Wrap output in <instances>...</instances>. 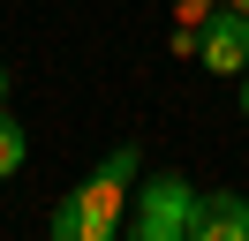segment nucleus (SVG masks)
<instances>
[{
  "mask_svg": "<svg viewBox=\"0 0 249 241\" xmlns=\"http://www.w3.org/2000/svg\"><path fill=\"white\" fill-rule=\"evenodd\" d=\"M189 241H249V196H234V189H196Z\"/></svg>",
  "mask_w": 249,
  "mask_h": 241,
  "instance_id": "7ed1b4c3",
  "label": "nucleus"
},
{
  "mask_svg": "<svg viewBox=\"0 0 249 241\" xmlns=\"http://www.w3.org/2000/svg\"><path fill=\"white\" fill-rule=\"evenodd\" d=\"M128 181H136V151L121 143V151H106V166H98L61 211H53V241H113V234H121Z\"/></svg>",
  "mask_w": 249,
  "mask_h": 241,
  "instance_id": "f257e3e1",
  "label": "nucleus"
},
{
  "mask_svg": "<svg viewBox=\"0 0 249 241\" xmlns=\"http://www.w3.org/2000/svg\"><path fill=\"white\" fill-rule=\"evenodd\" d=\"M0 98H8V68H0Z\"/></svg>",
  "mask_w": 249,
  "mask_h": 241,
  "instance_id": "1a4fd4ad",
  "label": "nucleus"
},
{
  "mask_svg": "<svg viewBox=\"0 0 249 241\" xmlns=\"http://www.w3.org/2000/svg\"><path fill=\"white\" fill-rule=\"evenodd\" d=\"M23 151H31V143H23V128H16V113H8V98H0V181H8V173H16V166H23Z\"/></svg>",
  "mask_w": 249,
  "mask_h": 241,
  "instance_id": "39448f33",
  "label": "nucleus"
},
{
  "mask_svg": "<svg viewBox=\"0 0 249 241\" xmlns=\"http://www.w3.org/2000/svg\"><path fill=\"white\" fill-rule=\"evenodd\" d=\"M242 120H249V68H242Z\"/></svg>",
  "mask_w": 249,
  "mask_h": 241,
  "instance_id": "0eeeda50",
  "label": "nucleus"
},
{
  "mask_svg": "<svg viewBox=\"0 0 249 241\" xmlns=\"http://www.w3.org/2000/svg\"><path fill=\"white\" fill-rule=\"evenodd\" d=\"M196 53H204V68H219V75H242V68H249V15L219 8L212 23H204Z\"/></svg>",
  "mask_w": 249,
  "mask_h": 241,
  "instance_id": "20e7f679",
  "label": "nucleus"
},
{
  "mask_svg": "<svg viewBox=\"0 0 249 241\" xmlns=\"http://www.w3.org/2000/svg\"><path fill=\"white\" fill-rule=\"evenodd\" d=\"M189 219H196V189L181 173H159L136 196V241H189Z\"/></svg>",
  "mask_w": 249,
  "mask_h": 241,
  "instance_id": "f03ea898",
  "label": "nucleus"
},
{
  "mask_svg": "<svg viewBox=\"0 0 249 241\" xmlns=\"http://www.w3.org/2000/svg\"><path fill=\"white\" fill-rule=\"evenodd\" d=\"M181 15H189V23H212V15H219V0H181Z\"/></svg>",
  "mask_w": 249,
  "mask_h": 241,
  "instance_id": "423d86ee",
  "label": "nucleus"
},
{
  "mask_svg": "<svg viewBox=\"0 0 249 241\" xmlns=\"http://www.w3.org/2000/svg\"><path fill=\"white\" fill-rule=\"evenodd\" d=\"M219 8H234V15H249V0H219Z\"/></svg>",
  "mask_w": 249,
  "mask_h": 241,
  "instance_id": "6e6552de",
  "label": "nucleus"
}]
</instances>
